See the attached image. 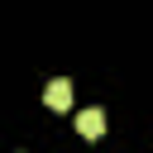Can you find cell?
Listing matches in <instances>:
<instances>
[{"label": "cell", "instance_id": "cell-1", "mask_svg": "<svg viewBox=\"0 0 153 153\" xmlns=\"http://www.w3.org/2000/svg\"><path fill=\"white\" fill-rule=\"evenodd\" d=\"M43 100H48L53 110H72V86H67V76H57V81H48V91H43Z\"/></svg>", "mask_w": 153, "mask_h": 153}, {"label": "cell", "instance_id": "cell-2", "mask_svg": "<svg viewBox=\"0 0 153 153\" xmlns=\"http://www.w3.org/2000/svg\"><path fill=\"white\" fill-rule=\"evenodd\" d=\"M76 134H81V139H100V134H105V115H100V110H81V115H76Z\"/></svg>", "mask_w": 153, "mask_h": 153}]
</instances>
